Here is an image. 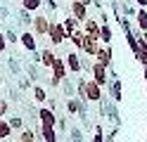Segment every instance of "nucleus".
<instances>
[{
  "instance_id": "9d476101",
  "label": "nucleus",
  "mask_w": 147,
  "mask_h": 142,
  "mask_svg": "<svg viewBox=\"0 0 147 142\" xmlns=\"http://www.w3.org/2000/svg\"><path fill=\"white\" fill-rule=\"evenodd\" d=\"M83 33L100 40V24L95 22V19H86V22H83Z\"/></svg>"
},
{
  "instance_id": "c756f323",
  "label": "nucleus",
  "mask_w": 147,
  "mask_h": 142,
  "mask_svg": "<svg viewBox=\"0 0 147 142\" xmlns=\"http://www.w3.org/2000/svg\"><path fill=\"white\" fill-rule=\"evenodd\" d=\"M57 126L59 130H67V118H57Z\"/></svg>"
},
{
  "instance_id": "2eb2a0df",
  "label": "nucleus",
  "mask_w": 147,
  "mask_h": 142,
  "mask_svg": "<svg viewBox=\"0 0 147 142\" xmlns=\"http://www.w3.org/2000/svg\"><path fill=\"white\" fill-rule=\"evenodd\" d=\"M55 59H57V55H55L52 50H43V52H40V64H43V66H48V69H52Z\"/></svg>"
},
{
  "instance_id": "423d86ee",
  "label": "nucleus",
  "mask_w": 147,
  "mask_h": 142,
  "mask_svg": "<svg viewBox=\"0 0 147 142\" xmlns=\"http://www.w3.org/2000/svg\"><path fill=\"white\" fill-rule=\"evenodd\" d=\"M50 31V19L48 17H33V36H48Z\"/></svg>"
},
{
  "instance_id": "2f4dec72",
  "label": "nucleus",
  "mask_w": 147,
  "mask_h": 142,
  "mask_svg": "<svg viewBox=\"0 0 147 142\" xmlns=\"http://www.w3.org/2000/svg\"><path fill=\"white\" fill-rule=\"evenodd\" d=\"M135 3L140 5V7H145V5H147V0H135Z\"/></svg>"
},
{
  "instance_id": "1a4fd4ad",
  "label": "nucleus",
  "mask_w": 147,
  "mask_h": 142,
  "mask_svg": "<svg viewBox=\"0 0 147 142\" xmlns=\"http://www.w3.org/2000/svg\"><path fill=\"white\" fill-rule=\"evenodd\" d=\"M100 47H102V45H100V40H97V38H90V36H86V40H83V47H81V50H83L86 55H90V57H95Z\"/></svg>"
},
{
  "instance_id": "39448f33",
  "label": "nucleus",
  "mask_w": 147,
  "mask_h": 142,
  "mask_svg": "<svg viewBox=\"0 0 147 142\" xmlns=\"http://www.w3.org/2000/svg\"><path fill=\"white\" fill-rule=\"evenodd\" d=\"M38 121H40V126H52V128H57V114H55L50 107H40Z\"/></svg>"
},
{
  "instance_id": "20e7f679",
  "label": "nucleus",
  "mask_w": 147,
  "mask_h": 142,
  "mask_svg": "<svg viewBox=\"0 0 147 142\" xmlns=\"http://www.w3.org/2000/svg\"><path fill=\"white\" fill-rule=\"evenodd\" d=\"M64 78H67V64H64L62 57H57L52 64V85H59Z\"/></svg>"
},
{
  "instance_id": "4be33fe9",
  "label": "nucleus",
  "mask_w": 147,
  "mask_h": 142,
  "mask_svg": "<svg viewBox=\"0 0 147 142\" xmlns=\"http://www.w3.org/2000/svg\"><path fill=\"white\" fill-rule=\"evenodd\" d=\"M7 123H10L12 130H24V121H22V116H10V118H7Z\"/></svg>"
},
{
  "instance_id": "6e6552de",
  "label": "nucleus",
  "mask_w": 147,
  "mask_h": 142,
  "mask_svg": "<svg viewBox=\"0 0 147 142\" xmlns=\"http://www.w3.org/2000/svg\"><path fill=\"white\" fill-rule=\"evenodd\" d=\"M95 62H100L102 66L109 69V66H112V47H109V45H102V47L97 50V55H95Z\"/></svg>"
},
{
  "instance_id": "4468645a",
  "label": "nucleus",
  "mask_w": 147,
  "mask_h": 142,
  "mask_svg": "<svg viewBox=\"0 0 147 142\" xmlns=\"http://www.w3.org/2000/svg\"><path fill=\"white\" fill-rule=\"evenodd\" d=\"M67 66H69L71 73H81V69H83V66H81V59H78L76 52H69V55H67Z\"/></svg>"
},
{
  "instance_id": "b1692460",
  "label": "nucleus",
  "mask_w": 147,
  "mask_h": 142,
  "mask_svg": "<svg viewBox=\"0 0 147 142\" xmlns=\"http://www.w3.org/2000/svg\"><path fill=\"white\" fill-rule=\"evenodd\" d=\"M69 140H71V142H83V130H81L78 126L71 128V130H69Z\"/></svg>"
},
{
  "instance_id": "dca6fc26",
  "label": "nucleus",
  "mask_w": 147,
  "mask_h": 142,
  "mask_svg": "<svg viewBox=\"0 0 147 142\" xmlns=\"http://www.w3.org/2000/svg\"><path fill=\"white\" fill-rule=\"evenodd\" d=\"M12 128H10V123H7V118H0V140H10L12 137Z\"/></svg>"
},
{
  "instance_id": "393cba45",
  "label": "nucleus",
  "mask_w": 147,
  "mask_h": 142,
  "mask_svg": "<svg viewBox=\"0 0 147 142\" xmlns=\"http://www.w3.org/2000/svg\"><path fill=\"white\" fill-rule=\"evenodd\" d=\"M135 19H138V26H140L142 31L147 33V12H145V9H140V12L135 14Z\"/></svg>"
},
{
  "instance_id": "bb28decb",
  "label": "nucleus",
  "mask_w": 147,
  "mask_h": 142,
  "mask_svg": "<svg viewBox=\"0 0 147 142\" xmlns=\"http://www.w3.org/2000/svg\"><path fill=\"white\" fill-rule=\"evenodd\" d=\"M7 109H10V104H7V100H3V97H0V118H5Z\"/></svg>"
},
{
  "instance_id": "0eeeda50",
  "label": "nucleus",
  "mask_w": 147,
  "mask_h": 142,
  "mask_svg": "<svg viewBox=\"0 0 147 142\" xmlns=\"http://www.w3.org/2000/svg\"><path fill=\"white\" fill-rule=\"evenodd\" d=\"M36 135H38L43 142H57V128H52V126H38Z\"/></svg>"
},
{
  "instance_id": "aec40b11",
  "label": "nucleus",
  "mask_w": 147,
  "mask_h": 142,
  "mask_svg": "<svg viewBox=\"0 0 147 142\" xmlns=\"http://www.w3.org/2000/svg\"><path fill=\"white\" fill-rule=\"evenodd\" d=\"M36 137H38V135H36V130H31V128H24L17 142H36Z\"/></svg>"
},
{
  "instance_id": "9b49d317",
  "label": "nucleus",
  "mask_w": 147,
  "mask_h": 142,
  "mask_svg": "<svg viewBox=\"0 0 147 142\" xmlns=\"http://www.w3.org/2000/svg\"><path fill=\"white\" fill-rule=\"evenodd\" d=\"M71 17L76 19V22H86V19H88V12H86V5H81L78 0H74V3H71Z\"/></svg>"
},
{
  "instance_id": "7c9ffc66",
  "label": "nucleus",
  "mask_w": 147,
  "mask_h": 142,
  "mask_svg": "<svg viewBox=\"0 0 147 142\" xmlns=\"http://www.w3.org/2000/svg\"><path fill=\"white\" fill-rule=\"evenodd\" d=\"M78 3H81V5H86V7H88L90 3H93V0H78Z\"/></svg>"
},
{
  "instance_id": "473e14b6",
  "label": "nucleus",
  "mask_w": 147,
  "mask_h": 142,
  "mask_svg": "<svg viewBox=\"0 0 147 142\" xmlns=\"http://www.w3.org/2000/svg\"><path fill=\"white\" fill-rule=\"evenodd\" d=\"M7 142H12V140H7Z\"/></svg>"
},
{
  "instance_id": "f257e3e1",
  "label": "nucleus",
  "mask_w": 147,
  "mask_h": 142,
  "mask_svg": "<svg viewBox=\"0 0 147 142\" xmlns=\"http://www.w3.org/2000/svg\"><path fill=\"white\" fill-rule=\"evenodd\" d=\"M90 73H93V81L100 85V88H105V85L109 83V69L102 66L100 62H95L93 66H90Z\"/></svg>"
},
{
  "instance_id": "cd10ccee",
  "label": "nucleus",
  "mask_w": 147,
  "mask_h": 142,
  "mask_svg": "<svg viewBox=\"0 0 147 142\" xmlns=\"http://www.w3.org/2000/svg\"><path fill=\"white\" fill-rule=\"evenodd\" d=\"M5 47H7V38H5L3 31H0V52H5Z\"/></svg>"
},
{
  "instance_id": "c85d7f7f",
  "label": "nucleus",
  "mask_w": 147,
  "mask_h": 142,
  "mask_svg": "<svg viewBox=\"0 0 147 142\" xmlns=\"http://www.w3.org/2000/svg\"><path fill=\"white\" fill-rule=\"evenodd\" d=\"M5 38H7V43H17V40H19V38L14 36V31H7V33H5Z\"/></svg>"
},
{
  "instance_id": "5701e85b",
  "label": "nucleus",
  "mask_w": 147,
  "mask_h": 142,
  "mask_svg": "<svg viewBox=\"0 0 147 142\" xmlns=\"http://www.w3.org/2000/svg\"><path fill=\"white\" fill-rule=\"evenodd\" d=\"M33 97H36V102H45V100H48V92H45L43 88H40V85H33Z\"/></svg>"
},
{
  "instance_id": "a878e982",
  "label": "nucleus",
  "mask_w": 147,
  "mask_h": 142,
  "mask_svg": "<svg viewBox=\"0 0 147 142\" xmlns=\"http://www.w3.org/2000/svg\"><path fill=\"white\" fill-rule=\"evenodd\" d=\"M93 142H105V130H102V126H95V133H93Z\"/></svg>"
},
{
  "instance_id": "7ed1b4c3",
  "label": "nucleus",
  "mask_w": 147,
  "mask_h": 142,
  "mask_svg": "<svg viewBox=\"0 0 147 142\" xmlns=\"http://www.w3.org/2000/svg\"><path fill=\"white\" fill-rule=\"evenodd\" d=\"M48 38L52 45H59L64 38H67V31H64L62 22H50V31H48Z\"/></svg>"
},
{
  "instance_id": "f8f14e48",
  "label": "nucleus",
  "mask_w": 147,
  "mask_h": 142,
  "mask_svg": "<svg viewBox=\"0 0 147 142\" xmlns=\"http://www.w3.org/2000/svg\"><path fill=\"white\" fill-rule=\"evenodd\" d=\"M109 95H112L114 104L121 102V81H119V78H112V81H109Z\"/></svg>"
},
{
  "instance_id": "6ab92c4d",
  "label": "nucleus",
  "mask_w": 147,
  "mask_h": 142,
  "mask_svg": "<svg viewBox=\"0 0 147 142\" xmlns=\"http://www.w3.org/2000/svg\"><path fill=\"white\" fill-rule=\"evenodd\" d=\"M69 40H71V43H74V45H76L78 50H81V47H83V40H86V33L78 28V31H74V33L69 36Z\"/></svg>"
},
{
  "instance_id": "a211bd4d",
  "label": "nucleus",
  "mask_w": 147,
  "mask_h": 142,
  "mask_svg": "<svg viewBox=\"0 0 147 142\" xmlns=\"http://www.w3.org/2000/svg\"><path fill=\"white\" fill-rule=\"evenodd\" d=\"M62 26H64V31H67V38L74 33V31H78V22H76V19H74V17H69V19H64V22H62Z\"/></svg>"
},
{
  "instance_id": "f03ea898",
  "label": "nucleus",
  "mask_w": 147,
  "mask_h": 142,
  "mask_svg": "<svg viewBox=\"0 0 147 142\" xmlns=\"http://www.w3.org/2000/svg\"><path fill=\"white\" fill-rule=\"evenodd\" d=\"M83 90H86V100L88 102H100V100H102V88H100L93 78H90V81L83 78Z\"/></svg>"
},
{
  "instance_id": "f3484780",
  "label": "nucleus",
  "mask_w": 147,
  "mask_h": 142,
  "mask_svg": "<svg viewBox=\"0 0 147 142\" xmlns=\"http://www.w3.org/2000/svg\"><path fill=\"white\" fill-rule=\"evenodd\" d=\"M100 43H105V45L112 43V28H109V24L100 26Z\"/></svg>"
},
{
  "instance_id": "ddd939ff",
  "label": "nucleus",
  "mask_w": 147,
  "mask_h": 142,
  "mask_svg": "<svg viewBox=\"0 0 147 142\" xmlns=\"http://www.w3.org/2000/svg\"><path fill=\"white\" fill-rule=\"evenodd\" d=\"M22 45H24L29 52H38V45H36V36H33L31 31L22 33Z\"/></svg>"
},
{
  "instance_id": "412c9836",
  "label": "nucleus",
  "mask_w": 147,
  "mask_h": 142,
  "mask_svg": "<svg viewBox=\"0 0 147 142\" xmlns=\"http://www.w3.org/2000/svg\"><path fill=\"white\" fill-rule=\"evenodd\" d=\"M40 3L43 0H22V7L26 12H36V9H40Z\"/></svg>"
}]
</instances>
